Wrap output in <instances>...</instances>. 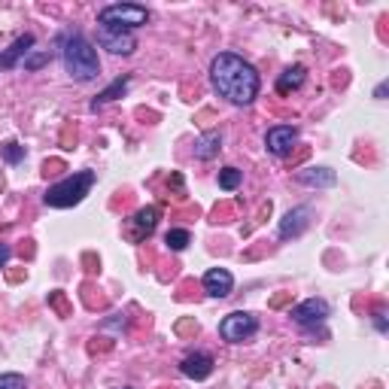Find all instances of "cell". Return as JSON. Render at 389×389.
Segmentation results:
<instances>
[{"label": "cell", "mask_w": 389, "mask_h": 389, "mask_svg": "<svg viewBox=\"0 0 389 389\" xmlns=\"http://www.w3.org/2000/svg\"><path fill=\"white\" fill-rule=\"evenodd\" d=\"M131 85V76H119V80H116L110 89H104L101 94L94 97L92 101V110H97V106H104V104H110V101H116V97H122L125 94V89H128Z\"/></svg>", "instance_id": "17"}, {"label": "cell", "mask_w": 389, "mask_h": 389, "mask_svg": "<svg viewBox=\"0 0 389 389\" xmlns=\"http://www.w3.org/2000/svg\"><path fill=\"white\" fill-rule=\"evenodd\" d=\"M292 319L304 328H314L328 319V304L323 298H307V301H301L298 307H292Z\"/></svg>", "instance_id": "6"}, {"label": "cell", "mask_w": 389, "mask_h": 389, "mask_svg": "<svg viewBox=\"0 0 389 389\" xmlns=\"http://www.w3.org/2000/svg\"><path fill=\"white\" fill-rule=\"evenodd\" d=\"M180 371L186 377H192V381H207L213 374V356L210 353H189L180 362Z\"/></svg>", "instance_id": "11"}, {"label": "cell", "mask_w": 389, "mask_h": 389, "mask_svg": "<svg viewBox=\"0 0 389 389\" xmlns=\"http://www.w3.org/2000/svg\"><path fill=\"white\" fill-rule=\"evenodd\" d=\"M61 61H64V70L80 82H92L101 73V61H97L94 46L82 34L61 37Z\"/></svg>", "instance_id": "2"}, {"label": "cell", "mask_w": 389, "mask_h": 389, "mask_svg": "<svg viewBox=\"0 0 389 389\" xmlns=\"http://www.w3.org/2000/svg\"><path fill=\"white\" fill-rule=\"evenodd\" d=\"M219 149H222V134L219 131H207V134H201V137L194 140V159H201V161L216 159Z\"/></svg>", "instance_id": "15"}, {"label": "cell", "mask_w": 389, "mask_h": 389, "mask_svg": "<svg viewBox=\"0 0 389 389\" xmlns=\"http://www.w3.org/2000/svg\"><path fill=\"white\" fill-rule=\"evenodd\" d=\"M149 22V13L140 4H110L97 13V25L104 31H119V34H131L134 27H140Z\"/></svg>", "instance_id": "4"}, {"label": "cell", "mask_w": 389, "mask_h": 389, "mask_svg": "<svg viewBox=\"0 0 389 389\" xmlns=\"http://www.w3.org/2000/svg\"><path fill=\"white\" fill-rule=\"evenodd\" d=\"M4 159L9 161V164H18L25 159V146H18V143H6L4 146Z\"/></svg>", "instance_id": "20"}, {"label": "cell", "mask_w": 389, "mask_h": 389, "mask_svg": "<svg viewBox=\"0 0 389 389\" xmlns=\"http://www.w3.org/2000/svg\"><path fill=\"white\" fill-rule=\"evenodd\" d=\"M9 256H13V249H9L6 243H0V268H4L6 261H9Z\"/></svg>", "instance_id": "23"}, {"label": "cell", "mask_w": 389, "mask_h": 389, "mask_svg": "<svg viewBox=\"0 0 389 389\" xmlns=\"http://www.w3.org/2000/svg\"><path fill=\"white\" fill-rule=\"evenodd\" d=\"M386 89H389L386 82H381V85H377V89H374V97H377V101H383V97H386Z\"/></svg>", "instance_id": "24"}, {"label": "cell", "mask_w": 389, "mask_h": 389, "mask_svg": "<svg viewBox=\"0 0 389 389\" xmlns=\"http://www.w3.org/2000/svg\"><path fill=\"white\" fill-rule=\"evenodd\" d=\"M43 64H49V52H31L25 58V70H40Z\"/></svg>", "instance_id": "21"}, {"label": "cell", "mask_w": 389, "mask_h": 389, "mask_svg": "<svg viewBox=\"0 0 389 389\" xmlns=\"http://www.w3.org/2000/svg\"><path fill=\"white\" fill-rule=\"evenodd\" d=\"M256 332H259V319L247 314V310L228 314L219 323V335H222V340H228V344H243V340L256 338Z\"/></svg>", "instance_id": "5"}, {"label": "cell", "mask_w": 389, "mask_h": 389, "mask_svg": "<svg viewBox=\"0 0 389 389\" xmlns=\"http://www.w3.org/2000/svg\"><path fill=\"white\" fill-rule=\"evenodd\" d=\"M374 323H377V328H381V332H386V319H383V314H377Z\"/></svg>", "instance_id": "25"}, {"label": "cell", "mask_w": 389, "mask_h": 389, "mask_svg": "<svg viewBox=\"0 0 389 389\" xmlns=\"http://www.w3.org/2000/svg\"><path fill=\"white\" fill-rule=\"evenodd\" d=\"M231 289H235V277H231V271L210 268L207 274H204V292H207L210 298H226V295H231Z\"/></svg>", "instance_id": "10"}, {"label": "cell", "mask_w": 389, "mask_h": 389, "mask_svg": "<svg viewBox=\"0 0 389 389\" xmlns=\"http://www.w3.org/2000/svg\"><path fill=\"white\" fill-rule=\"evenodd\" d=\"M295 180L301 183V186H310V189H332L338 177L332 168H307V171H298Z\"/></svg>", "instance_id": "14"}, {"label": "cell", "mask_w": 389, "mask_h": 389, "mask_svg": "<svg viewBox=\"0 0 389 389\" xmlns=\"http://www.w3.org/2000/svg\"><path fill=\"white\" fill-rule=\"evenodd\" d=\"M164 243H168L173 252H180V249H186L189 243H192V235H189L186 228H171L168 235H164Z\"/></svg>", "instance_id": "18"}, {"label": "cell", "mask_w": 389, "mask_h": 389, "mask_svg": "<svg viewBox=\"0 0 389 389\" xmlns=\"http://www.w3.org/2000/svg\"><path fill=\"white\" fill-rule=\"evenodd\" d=\"M31 46H34V34L18 37V40H16L13 46L0 52V70H13V67H16L18 61H22V58L31 55Z\"/></svg>", "instance_id": "13"}, {"label": "cell", "mask_w": 389, "mask_h": 389, "mask_svg": "<svg viewBox=\"0 0 389 389\" xmlns=\"http://www.w3.org/2000/svg\"><path fill=\"white\" fill-rule=\"evenodd\" d=\"M155 226H159V207H143L128 219V235L134 243H140L143 237L152 235Z\"/></svg>", "instance_id": "8"}, {"label": "cell", "mask_w": 389, "mask_h": 389, "mask_svg": "<svg viewBox=\"0 0 389 389\" xmlns=\"http://www.w3.org/2000/svg\"><path fill=\"white\" fill-rule=\"evenodd\" d=\"M295 140H298L295 125H274V128H268V134H265V146L271 155H286Z\"/></svg>", "instance_id": "7"}, {"label": "cell", "mask_w": 389, "mask_h": 389, "mask_svg": "<svg viewBox=\"0 0 389 389\" xmlns=\"http://www.w3.org/2000/svg\"><path fill=\"white\" fill-rule=\"evenodd\" d=\"M0 389H25L22 374H0Z\"/></svg>", "instance_id": "22"}, {"label": "cell", "mask_w": 389, "mask_h": 389, "mask_svg": "<svg viewBox=\"0 0 389 389\" xmlns=\"http://www.w3.org/2000/svg\"><path fill=\"white\" fill-rule=\"evenodd\" d=\"M310 226V207L307 204H301V207L295 210H289L283 219H280V237L289 240V237H298V235H304Z\"/></svg>", "instance_id": "9"}, {"label": "cell", "mask_w": 389, "mask_h": 389, "mask_svg": "<svg viewBox=\"0 0 389 389\" xmlns=\"http://www.w3.org/2000/svg\"><path fill=\"white\" fill-rule=\"evenodd\" d=\"M240 183H243V173H240L237 168H222V171H219V189L235 192Z\"/></svg>", "instance_id": "19"}, {"label": "cell", "mask_w": 389, "mask_h": 389, "mask_svg": "<svg viewBox=\"0 0 389 389\" xmlns=\"http://www.w3.org/2000/svg\"><path fill=\"white\" fill-rule=\"evenodd\" d=\"M304 76H307V70H304L301 64L289 67L286 73H280V80H277V92H280V94H289L292 89H298V85L304 82Z\"/></svg>", "instance_id": "16"}, {"label": "cell", "mask_w": 389, "mask_h": 389, "mask_svg": "<svg viewBox=\"0 0 389 389\" xmlns=\"http://www.w3.org/2000/svg\"><path fill=\"white\" fill-rule=\"evenodd\" d=\"M210 82L213 92L219 97H226L235 106H247L259 97L261 89V76L249 61H243L235 52H219L210 61Z\"/></svg>", "instance_id": "1"}, {"label": "cell", "mask_w": 389, "mask_h": 389, "mask_svg": "<svg viewBox=\"0 0 389 389\" xmlns=\"http://www.w3.org/2000/svg\"><path fill=\"white\" fill-rule=\"evenodd\" d=\"M97 43L104 49H110L113 55H131L134 49H137V40H134L131 34H119V31H97Z\"/></svg>", "instance_id": "12"}, {"label": "cell", "mask_w": 389, "mask_h": 389, "mask_svg": "<svg viewBox=\"0 0 389 389\" xmlns=\"http://www.w3.org/2000/svg\"><path fill=\"white\" fill-rule=\"evenodd\" d=\"M92 186H94V171H80V173H73V177L55 183V186H49V192L43 194V201L49 204V207L64 210V207L80 204L85 194H89Z\"/></svg>", "instance_id": "3"}]
</instances>
